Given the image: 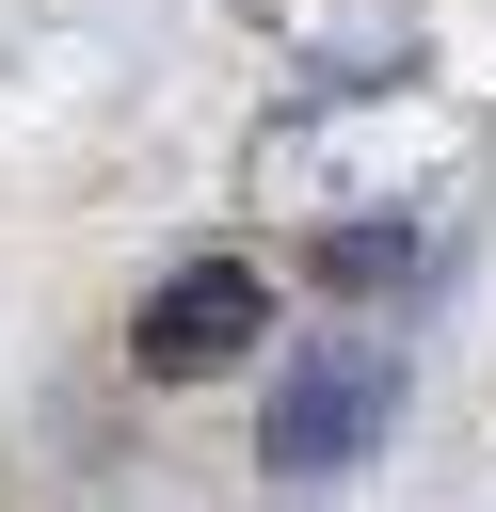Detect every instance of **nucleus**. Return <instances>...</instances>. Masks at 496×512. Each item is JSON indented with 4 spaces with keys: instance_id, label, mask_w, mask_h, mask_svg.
I'll return each instance as SVG.
<instances>
[{
    "instance_id": "1",
    "label": "nucleus",
    "mask_w": 496,
    "mask_h": 512,
    "mask_svg": "<svg viewBox=\"0 0 496 512\" xmlns=\"http://www.w3.org/2000/svg\"><path fill=\"white\" fill-rule=\"evenodd\" d=\"M384 416H400V368H384L368 336H320V352L272 384L256 464H272V480H336V464H368V448H384Z\"/></svg>"
},
{
    "instance_id": "2",
    "label": "nucleus",
    "mask_w": 496,
    "mask_h": 512,
    "mask_svg": "<svg viewBox=\"0 0 496 512\" xmlns=\"http://www.w3.org/2000/svg\"><path fill=\"white\" fill-rule=\"evenodd\" d=\"M256 336H272V272H256V256H192L176 288H144L128 368H144V384H208V368H240Z\"/></svg>"
},
{
    "instance_id": "3",
    "label": "nucleus",
    "mask_w": 496,
    "mask_h": 512,
    "mask_svg": "<svg viewBox=\"0 0 496 512\" xmlns=\"http://www.w3.org/2000/svg\"><path fill=\"white\" fill-rule=\"evenodd\" d=\"M416 272V224H336L320 240V288H400Z\"/></svg>"
}]
</instances>
